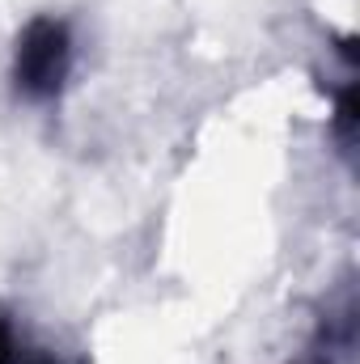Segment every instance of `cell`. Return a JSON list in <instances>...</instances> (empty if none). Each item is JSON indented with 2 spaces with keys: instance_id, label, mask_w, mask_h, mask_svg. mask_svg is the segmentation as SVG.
Listing matches in <instances>:
<instances>
[{
  "instance_id": "6da1fadb",
  "label": "cell",
  "mask_w": 360,
  "mask_h": 364,
  "mask_svg": "<svg viewBox=\"0 0 360 364\" xmlns=\"http://www.w3.org/2000/svg\"><path fill=\"white\" fill-rule=\"evenodd\" d=\"M73 73V34L55 17H34L13 51V85L26 102H51Z\"/></svg>"
},
{
  "instance_id": "7a4b0ae2",
  "label": "cell",
  "mask_w": 360,
  "mask_h": 364,
  "mask_svg": "<svg viewBox=\"0 0 360 364\" xmlns=\"http://www.w3.org/2000/svg\"><path fill=\"white\" fill-rule=\"evenodd\" d=\"M301 364H331V360H301Z\"/></svg>"
},
{
  "instance_id": "3957f363",
  "label": "cell",
  "mask_w": 360,
  "mask_h": 364,
  "mask_svg": "<svg viewBox=\"0 0 360 364\" xmlns=\"http://www.w3.org/2000/svg\"><path fill=\"white\" fill-rule=\"evenodd\" d=\"M0 364H4V343H0Z\"/></svg>"
}]
</instances>
